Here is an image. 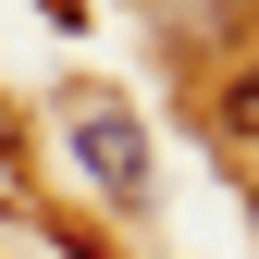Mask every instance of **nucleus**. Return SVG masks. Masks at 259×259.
<instances>
[{
	"label": "nucleus",
	"mask_w": 259,
	"mask_h": 259,
	"mask_svg": "<svg viewBox=\"0 0 259 259\" xmlns=\"http://www.w3.org/2000/svg\"><path fill=\"white\" fill-rule=\"evenodd\" d=\"M74 160H87V185H111V198H148V123L123 99H87L74 111Z\"/></svg>",
	"instance_id": "f257e3e1"
},
{
	"label": "nucleus",
	"mask_w": 259,
	"mask_h": 259,
	"mask_svg": "<svg viewBox=\"0 0 259 259\" xmlns=\"http://www.w3.org/2000/svg\"><path fill=\"white\" fill-rule=\"evenodd\" d=\"M222 136H259V74L235 87V99H222Z\"/></svg>",
	"instance_id": "f03ea898"
}]
</instances>
